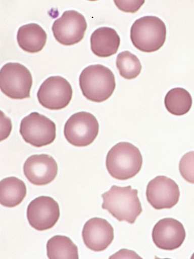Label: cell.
Returning a JSON list of instances; mask_svg holds the SVG:
<instances>
[{
	"instance_id": "3957f363",
	"label": "cell",
	"mask_w": 194,
	"mask_h": 259,
	"mask_svg": "<svg viewBox=\"0 0 194 259\" xmlns=\"http://www.w3.org/2000/svg\"><path fill=\"white\" fill-rule=\"evenodd\" d=\"M79 84L83 96L94 103L108 100L116 87L114 74L101 64L85 68L80 73Z\"/></svg>"
},
{
	"instance_id": "7a4b0ae2",
	"label": "cell",
	"mask_w": 194,
	"mask_h": 259,
	"mask_svg": "<svg viewBox=\"0 0 194 259\" xmlns=\"http://www.w3.org/2000/svg\"><path fill=\"white\" fill-rule=\"evenodd\" d=\"M141 152L135 145L128 142H120L108 152L106 168L113 178L127 180L135 177L142 166Z\"/></svg>"
},
{
	"instance_id": "8992f818",
	"label": "cell",
	"mask_w": 194,
	"mask_h": 259,
	"mask_svg": "<svg viewBox=\"0 0 194 259\" xmlns=\"http://www.w3.org/2000/svg\"><path fill=\"white\" fill-rule=\"evenodd\" d=\"M56 124L45 115L32 112L22 120L20 133L25 142L35 147L52 144L56 139Z\"/></svg>"
},
{
	"instance_id": "52a82bcc",
	"label": "cell",
	"mask_w": 194,
	"mask_h": 259,
	"mask_svg": "<svg viewBox=\"0 0 194 259\" xmlns=\"http://www.w3.org/2000/svg\"><path fill=\"white\" fill-rule=\"evenodd\" d=\"M99 132L96 117L88 112H80L71 115L64 126V134L71 145L87 147L95 140Z\"/></svg>"
},
{
	"instance_id": "44dd1931",
	"label": "cell",
	"mask_w": 194,
	"mask_h": 259,
	"mask_svg": "<svg viewBox=\"0 0 194 259\" xmlns=\"http://www.w3.org/2000/svg\"><path fill=\"white\" fill-rule=\"evenodd\" d=\"M179 168L181 177L186 182L194 184V151L189 152L182 157Z\"/></svg>"
},
{
	"instance_id": "8fae6325",
	"label": "cell",
	"mask_w": 194,
	"mask_h": 259,
	"mask_svg": "<svg viewBox=\"0 0 194 259\" xmlns=\"http://www.w3.org/2000/svg\"><path fill=\"white\" fill-rule=\"evenodd\" d=\"M146 194L148 202L158 210L174 207L180 197L179 188L176 183L164 176H159L149 183Z\"/></svg>"
},
{
	"instance_id": "e0dca14e",
	"label": "cell",
	"mask_w": 194,
	"mask_h": 259,
	"mask_svg": "<svg viewBox=\"0 0 194 259\" xmlns=\"http://www.w3.org/2000/svg\"><path fill=\"white\" fill-rule=\"evenodd\" d=\"M27 195V187L16 177L4 178L0 182V203L6 207L20 204Z\"/></svg>"
},
{
	"instance_id": "603a6c76",
	"label": "cell",
	"mask_w": 194,
	"mask_h": 259,
	"mask_svg": "<svg viewBox=\"0 0 194 259\" xmlns=\"http://www.w3.org/2000/svg\"><path fill=\"white\" fill-rule=\"evenodd\" d=\"M191 258H194V253H193V255L192 256H191Z\"/></svg>"
},
{
	"instance_id": "9a60e30c",
	"label": "cell",
	"mask_w": 194,
	"mask_h": 259,
	"mask_svg": "<svg viewBox=\"0 0 194 259\" xmlns=\"http://www.w3.org/2000/svg\"><path fill=\"white\" fill-rule=\"evenodd\" d=\"M90 41L92 52L102 58L116 54L121 45V38L117 31L108 27L96 29L91 34Z\"/></svg>"
},
{
	"instance_id": "ba28073f",
	"label": "cell",
	"mask_w": 194,
	"mask_h": 259,
	"mask_svg": "<svg viewBox=\"0 0 194 259\" xmlns=\"http://www.w3.org/2000/svg\"><path fill=\"white\" fill-rule=\"evenodd\" d=\"M72 96L70 83L61 76L47 78L41 84L37 94L39 103L51 110L64 109L70 103Z\"/></svg>"
},
{
	"instance_id": "4fadbf2b",
	"label": "cell",
	"mask_w": 194,
	"mask_h": 259,
	"mask_svg": "<svg viewBox=\"0 0 194 259\" xmlns=\"http://www.w3.org/2000/svg\"><path fill=\"white\" fill-rule=\"evenodd\" d=\"M59 167L57 161L47 154L32 155L24 165L25 177L31 184L46 186L56 178Z\"/></svg>"
},
{
	"instance_id": "6da1fadb",
	"label": "cell",
	"mask_w": 194,
	"mask_h": 259,
	"mask_svg": "<svg viewBox=\"0 0 194 259\" xmlns=\"http://www.w3.org/2000/svg\"><path fill=\"white\" fill-rule=\"evenodd\" d=\"M102 208L107 210L119 222L126 221L131 224L142 212L141 203L138 197V191L131 186H113L110 191L102 194Z\"/></svg>"
},
{
	"instance_id": "30bf717a",
	"label": "cell",
	"mask_w": 194,
	"mask_h": 259,
	"mask_svg": "<svg viewBox=\"0 0 194 259\" xmlns=\"http://www.w3.org/2000/svg\"><path fill=\"white\" fill-rule=\"evenodd\" d=\"M61 216L59 203L50 196H41L30 202L27 217L30 226L36 230H50L55 226Z\"/></svg>"
},
{
	"instance_id": "277c9868",
	"label": "cell",
	"mask_w": 194,
	"mask_h": 259,
	"mask_svg": "<svg viewBox=\"0 0 194 259\" xmlns=\"http://www.w3.org/2000/svg\"><path fill=\"white\" fill-rule=\"evenodd\" d=\"M166 37V27L160 18L144 16L133 23L130 30L133 45L140 52H157L163 47Z\"/></svg>"
},
{
	"instance_id": "7c38bea8",
	"label": "cell",
	"mask_w": 194,
	"mask_h": 259,
	"mask_svg": "<svg viewBox=\"0 0 194 259\" xmlns=\"http://www.w3.org/2000/svg\"><path fill=\"white\" fill-rule=\"evenodd\" d=\"M186 238L183 225L172 218L161 219L152 231V239L155 245L163 250L172 251L179 248Z\"/></svg>"
},
{
	"instance_id": "d6986e66",
	"label": "cell",
	"mask_w": 194,
	"mask_h": 259,
	"mask_svg": "<svg viewBox=\"0 0 194 259\" xmlns=\"http://www.w3.org/2000/svg\"><path fill=\"white\" fill-rule=\"evenodd\" d=\"M165 105L171 114L180 116L186 114L190 110L192 98L185 89L175 88L166 95Z\"/></svg>"
},
{
	"instance_id": "2e32d148",
	"label": "cell",
	"mask_w": 194,
	"mask_h": 259,
	"mask_svg": "<svg viewBox=\"0 0 194 259\" xmlns=\"http://www.w3.org/2000/svg\"><path fill=\"white\" fill-rule=\"evenodd\" d=\"M47 35L42 27L37 24L22 25L18 29L17 41L25 52L36 53L45 47Z\"/></svg>"
},
{
	"instance_id": "ffe728a7",
	"label": "cell",
	"mask_w": 194,
	"mask_h": 259,
	"mask_svg": "<svg viewBox=\"0 0 194 259\" xmlns=\"http://www.w3.org/2000/svg\"><path fill=\"white\" fill-rule=\"evenodd\" d=\"M116 65L120 75L126 79H133L141 72L142 65L139 59L128 51L118 55Z\"/></svg>"
},
{
	"instance_id": "ac0fdd59",
	"label": "cell",
	"mask_w": 194,
	"mask_h": 259,
	"mask_svg": "<svg viewBox=\"0 0 194 259\" xmlns=\"http://www.w3.org/2000/svg\"><path fill=\"white\" fill-rule=\"evenodd\" d=\"M47 255L48 258L78 259V247L69 237L63 235H55L48 240Z\"/></svg>"
},
{
	"instance_id": "5bb4252c",
	"label": "cell",
	"mask_w": 194,
	"mask_h": 259,
	"mask_svg": "<svg viewBox=\"0 0 194 259\" xmlns=\"http://www.w3.org/2000/svg\"><path fill=\"white\" fill-rule=\"evenodd\" d=\"M82 236L87 248L99 252L105 250L114 239V230L105 219L92 218L84 224Z\"/></svg>"
},
{
	"instance_id": "7402d4cb",
	"label": "cell",
	"mask_w": 194,
	"mask_h": 259,
	"mask_svg": "<svg viewBox=\"0 0 194 259\" xmlns=\"http://www.w3.org/2000/svg\"><path fill=\"white\" fill-rule=\"evenodd\" d=\"M144 1H116L114 3L120 10L125 13H135L141 8Z\"/></svg>"
},
{
	"instance_id": "9c48e42d",
	"label": "cell",
	"mask_w": 194,
	"mask_h": 259,
	"mask_svg": "<svg viewBox=\"0 0 194 259\" xmlns=\"http://www.w3.org/2000/svg\"><path fill=\"white\" fill-rule=\"evenodd\" d=\"M87 27L84 16L77 11H66L55 21L52 31L55 39L64 46H73L84 38Z\"/></svg>"
},
{
	"instance_id": "5b68a950",
	"label": "cell",
	"mask_w": 194,
	"mask_h": 259,
	"mask_svg": "<svg viewBox=\"0 0 194 259\" xmlns=\"http://www.w3.org/2000/svg\"><path fill=\"white\" fill-rule=\"evenodd\" d=\"M32 77L26 67L9 62L0 70V89L2 93L13 99L30 98Z\"/></svg>"
}]
</instances>
